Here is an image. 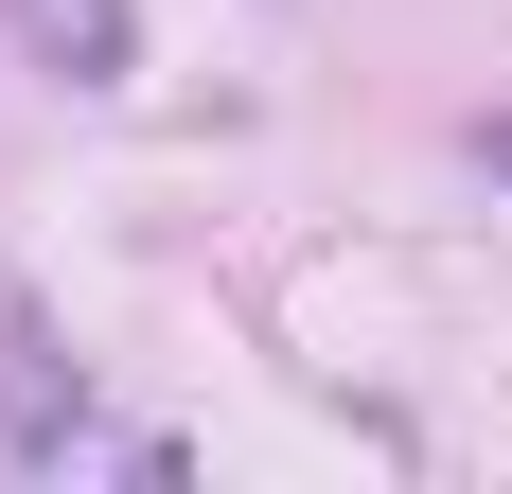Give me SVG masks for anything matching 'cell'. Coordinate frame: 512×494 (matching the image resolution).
Masks as SVG:
<instances>
[{"label": "cell", "mask_w": 512, "mask_h": 494, "mask_svg": "<svg viewBox=\"0 0 512 494\" xmlns=\"http://www.w3.org/2000/svg\"><path fill=\"white\" fill-rule=\"evenodd\" d=\"M89 442V371L53 353V318H0V459H71Z\"/></svg>", "instance_id": "obj_1"}, {"label": "cell", "mask_w": 512, "mask_h": 494, "mask_svg": "<svg viewBox=\"0 0 512 494\" xmlns=\"http://www.w3.org/2000/svg\"><path fill=\"white\" fill-rule=\"evenodd\" d=\"M0 36L36 53L53 89H124V71H142V18H124V0H0Z\"/></svg>", "instance_id": "obj_2"}, {"label": "cell", "mask_w": 512, "mask_h": 494, "mask_svg": "<svg viewBox=\"0 0 512 494\" xmlns=\"http://www.w3.org/2000/svg\"><path fill=\"white\" fill-rule=\"evenodd\" d=\"M495 159H512V124H495Z\"/></svg>", "instance_id": "obj_3"}]
</instances>
